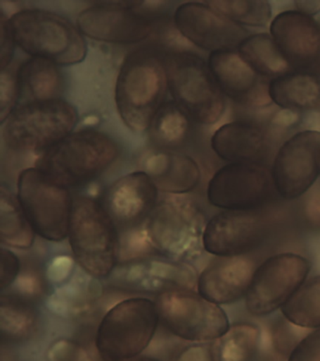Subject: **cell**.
<instances>
[{"label":"cell","mask_w":320,"mask_h":361,"mask_svg":"<svg viewBox=\"0 0 320 361\" xmlns=\"http://www.w3.org/2000/svg\"><path fill=\"white\" fill-rule=\"evenodd\" d=\"M177 30L191 44L210 53L237 49L248 31L206 2H186L174 14Z\"/></svg>","instance_id":"obj_15"},{"label":"cell","mask_w":320,"mask_h":361,"mask_svg":"<svg viewBox=\"0 0 320 361\" xmlns=\"http://www.w3.org/2000/svg\"><path fill=\"white\" fill-rule=\"evenodd\" d=\"M16 197L35 233L41 238L61 242L68 237L74 202L68 188L34 166L19 174Z\"/></svg>","instance_id":"obj_8"},{"label":"cell","mask_w":320,"mask_h":361,"mask_svg":"<svg viewBox=\"0 0 320 361\" xmlns=\"http://www.w3.org/2000/svg\"><path fill=\"white\" fill-rule=\"evenodd\" d=\"M296 10L314 16L320 13V1H296Z\"/></svg>","instance_id":"obj_44"},{"label":"cell","mask_w":320,"mask_h":361,"mask_svg":"<svg viewBox=\"0 0 320 361\" xmlns=\"http://www.w3.org/2000/svg\"><path fill=\"white\" fill-rule=\"evenodd\" d=\"M212 149L227 163H258L266 149L263 130L252 123L234 121L224 123L213 134Z\"/></svg>","instance_id":"obj_23"},{"label":"cell","mask_w":320,"mask_h":361,"mask_svg":"<svg viewBox=\"0 0 320 361\" xmlns=\"http://www.w3.org/2000/svg\"><path fill=\"white\" fill-rule=\"evenodd\" d=\"M271 169L260 163H229L213 174L207 188L210 204L224 211H255L271 197Z\"/></svg>","instance_id":"obj_12"},{"label":"cell","mask_w":320,"mask_h":361,"mask_svg":"<svg viewBox=\"0 0 320 361\" xmlns=\"http://www.w3.org/2000/svg\"><path fill=\"white\" fill-rule=\"evenodd\" d=\"M78 113L63 99L27 102L4 121V140L16 152L44 154L74 133Z\"/></svg>","instance_id":"obj_6"},{"label":"cell","mask_w":320,"mask_h":361,"mask_svg":"<svg viewBox=\"0 0 320 361\" xmlns=\"http://www.w3.org/2000/svg\"><path fill=\"white\" fill-rule=\"evenodd\" d=\"M264 217L255 211H223L207 223L203 248L216 257L244 255L262 241Z\"/></svg>","instance_id":"obj_17"},{"label":"cell","mask_w":320,"mask_h":361,"mask_svg":"<svg viewBox=\"0 0 320 361\" xmlns=\"http://www.w3.org/2000/svg\"><path fill=\"white\" fill-rule=\"evenodd\" d=\"M272 104L281 109L305 111L320 104V76L290 72L269 82Z\"/></svg>","instance_id":"obj_25"},{"label":"cell","mask_w":320,"mask_h":361,"mask_svg":"<svg viewBox=\"0 0 320 361\" xmlns=\"http://www.w3.org/2000/svg\"><path fill=\"white\" fill-rule=\"evenodd\" d=\"M206 3L241 27H264L272 17L271 3L263 0H221Z\"/></svg>","instance_id":"obj_33"},{"label":"cell","mask_w":320,"mask_h":361,"mask_svg":"<svg viewBox=\"0 0 320 361\" xmlns=\"http://www.w3.org/2000/svg\"><path fill=\"white\" fill-rule=\"evenodd\" d=\"M274 189L286 200L302 197L320 176V131L305 130L283 143L271 169Z\"/></svg>","instance_id":"obj_14"},{"label":"cell","mask_w":320,"mask_h":361,"mask_svg":"<svg viewBox=\"0 0 320 361\" xmlns=\"http://www.w3.org/2000/svg\"><path fill=\"white\" fill-rule=\"evenodd\" d=\"M167 89L164 53L145 47L129 54L115 87V103L125 126L134 132L148 131L165 104Z\"/></svg>","instance_id":"obj_1"},{"label":"cell","mask_w":320,"mask_h":361,"mask_svg":"<svg viewBox=\"0 0 320 361\" xmlns=\"http://www.w3.org/2000/svg\"><path fill=\"white\" fill-rule=\"evenodd\" d=\"M157 252L181 261L200 252L206 223L195 202L173 195L158 202L145 225Z\"/></svg>","instance_id":"obj_9"},{"label":"cell","mask_w":320,"mask_h":361,"mask_svg":"<svg viewBox=\"0 0 320 361\" xmlns=\"http://www.w3.org/2000/svg\"><path fill=\"white\" fill-rule=\"evenodd\" d=\"M16 47L32 58L57 65H75L86 59L88 47L77 25L51 11L22 10L9 18Z\"/></svg>","instance_id":"obj_2"},{"label":"cell","mask_w":320,"mask_h":361,"mask_svg":"<svg viewBox=\"0 0 320 361\" xmlns=\"http://www.w3.org/2000/svg\"><path fill=\"white\" fill-rule=\"evenodd\" d=\"M311 262L300 254L269 257L255 271L245 295L250 314L266 316L282 309L310 273Z\"/></svg>","instance_id":"obj_11"},{"label":"cell","mask_w":320,"mask_h":361,"mask_svg":"<svg viewBox=\"0 0 320 361\" xmlns=\"http://www.w3.org/2000/svg\"><path fill=\"white\" fill-rule=\"evenodd\" d=\"M69 242L75 261L97 279L110 276L119 261V237L102 203L81 196L72 202Z\"/></svg>","instance_id":"obj_4"},{"label":"cell","mask_w":320,"mask_h":361,"mask_svg":"<svg viewBox=\"0 0 320 361\" xmlns=\"http://www.w3.org/2000/svg\"><path fill=\"white\" fill-rule=\"evenodd\" d=\"M286 361H320V329L307 333L294 347Z\"/></svg>","instance_id":"obj_37"},{"label":"cell","mask_w":320,"mask_h":361,"mask_svg":"<svg viewBox=\"0 0 320 361\" xmlns=\"http://www.w3.org/2000/svg\"><path fill=\"white\" fill-rule=\"evenodd\" d=\"M75 259L68 255H57L50 259L46 269L47 281L53 285L65 283L74 275Z\"/></svg>","instance_id":"obj_38"},{"label":"cell","mask_w":320,"mask_h":361,"mask_svg":"<svg viewBox=\"0 0 320 361\" xmlns=\"http://www.w3.org/2000/svg\"><path fill=\"white\" fill-rule=\"evenodd\" d=\"M257 267L245 255L215 257L199 276L198 293L215 304L235 303L246 295Z\"/></svg>","instance_id":"obj_20"},{"label":"cell","mask_w":320,"mask_h":361,"mask_svg":"<svg viewBox=\"0 0 320 361\" xmlns=\"http://www.w3.org/2000/svg\"><path fill=\"white\" fill-rule=\"evenodd\" d=\"M191 120L174 101L167 102L154 117L148 134L156 149L173 151L184 145L189 137Z\"/></svg>","instance_id":"obj_28"},{"label":"cell","mask_w":320,"mask_h":361,"mask_svg":"<svg viewBox=\"0 0 320 361\" xmlns=\"http://www.w3.org/2000/svg\"><path fill=\"white\" fill-rule=\"evenodd\" d=\"M18 75L9 68L1 70L0 75V120L1 123L9 118L13 110L16 109L19 97H20Z\"/></svg>","instance_id":"obj_36"},{"label":"cell","mask_w":320,"mask_h":361,"mask_svg":"<svg viewBox=\"0 0 320 361\" xmlns=\"http://www.w3.org/2000/svg\"><path fill=\"white\" fill-rule=\"evenodd\" d=\"M13 285H15V295L27 301L35 300L44 295V282L34 272L21 274Z\"/></svg>","instance_id":"obj_39"},{"label":"cell","mask_w":320,"mask_h":361,"mask_svg":"<svg viewBox=\"0 0 320 361\" xmlns=\"http://www.w3.org/2000/svg\"><path fill=\"white\" fill-rule=\"evenodd\" d=\"M158 188L146 172H132L106 189L103 207L116 227H140L158 204Z\"/></svg>","instance_id":"obj_18"},{"label":"cell","mask_w":320,"mask_h":361,"mask_svg":"<svg viewBox=\"0 0 320 361\" xmlns=\"http://www.w3.org/2000/svg\"><path fill=\"white\" fill-rule=\"evenodd\" d=\"M140 2H103L78 14L77 27L95 41L116 44H139L155 28L153 17L143 13Z\"/></svg>","instance_id":"obj_13"},{"label":"cell","mask_w":320,"mask_h":361,"mask_svg":"<svg viewBox=\"0 0 320 361\" xmlns=\"http://www.w3.org/2000/svg\"><path fill=\"white\" fill-rule=\"evenodd\" d=\"M207 64L221 92L236 103L257 109L272 104L269 81L258 75L237 49L210 53Z\"/></svg>","instance_id":"obj_19"},{"label":"cell","mask_w":320,"mask_h":361,"mask_svg":"<svg viewBox=\"0 0 320 361\" xmlns=\"http://www.w3.org/2000/svg\"><path fill=\"white\" fill-rule=\"evenodd\" d=\"M237 50L244 61L263 78L272 79L294 72L269 33L247 36Z\"/></svg>","instance_id":"obj_27"},{"label":"cell","mask_w":320,"mask_h":361,"mask_svg":"<svg viewBox=\"0 0 320 361\" xmlns=\"http://www.w3.org/2000/svg\"><path fill=\"white\" fill-rule=\"evenodd\" d=\"M119 155L120 147L109 135L81 130L41 154L35 166L66 188H77L103 174Z\"/></svg>","instance_id":"obj_3"},{"label":"cell","mask_w":320,"mask_h":361,"mask_svg":"<svg viewBox=\"0 0 320 361\" xmlns=\"http://www.w3.org/2000/svg\"><path fill=\"white\" fill-rule=\"evenodd\" d=\"M37 327V315L30 301L15 295L0 298V333L2 341L22 343L34 334Z\"/></svg>","instance_id":"obj_29"},{"label":"cell","mask_w":320,"mask_h":361,"mask_svg":"<svg viewBox=\"0 0 320 361\" xmlns=\"http://www.w3.org/2000/svg\"><path fill=\"white\" fill-rule=\"evenodd\" d=\"M20 261L12 251L1 248L0 250V289L12 286L20 274Z\"/></svg>","instance_id":"obj_40"},{"label":"cell","mask_w":320,"mask_h":361,"mask_svg":"<svg viewBox=\"0 0 320 361\" xmlns=\"http://www.w3.org/2000/svg\"><path fill=\"white\" fill-rule=\"evenodd\" d=\"M281 312L286 320L300 329H320V275L306 279Z\"/></svg>","instance_id":"obj_31"},{"label":"cell","mask_w":320,"mask_h":361,"mask_svg":"<svg viewBox=\"0 0 320 361\" xmlns=\"http://www.w3.org/2000/svg\"><path fill=\"white\" fill-rule=\"evenodd\" d=\"M35 231L25 216L18 197L4 186L0 193V239L8 247L29 250L35 240Z\"/></svg>","instance_id":"obj_30"},{"label":"cell","mask_w":320,"mask_h":361,"mask_svg":"<svg viewBox=\"0 0 320 361\" xmlns=\"http://www.w3.org/2000/svg\"><path fill=\"white\" fill-rule=\"evenodd\" d=\"M102 293L98 279L84 271L60 285L46 299V306L58 317L80 318L91 312Z\"/></svg>","instance_id":"obj_24"},{"label":"cell","mask_w":320,"mask_h":361,"mask_svg":"<svg viewBox=\"0 0 320 361\" xmlns=\"http://www.w3.org/2000/svg\"><path fill=\"white\" fill-rule=\"evenodd\" d=\"M260 327L251 323L230 326L219 338L216 361H252L260 349Z\"/></svg>","instance_id":"obj_32"},{"label":"cell","mask_w":320,"mask_h":361,"mask_svg":"<svg viewBox=\"0 0 320 361\" xmlns=\"http://www.w3.org/2000/svg\"><path fill=\"white\" fill-rule=\"evenodd\" d=\"M269 34L294 72L320 76V22L297 10L278 13Z\"/></svg>","instance_id":"obj_16"},{"label":"cell","mask_w":320,"mask_h":361,"mask_svg":"<svg viewBox=\"0 0 320 361\" xmlns=\"http://www.w3.org/2000/svg\"><path fill=\"white\" fill-rule=\"evenodd\" d=\"M120 281L126 286L145 292L171 290H193L198 288V273L192 265L179 261L148 259L131 262L120 270Z\"/></svg>","instance_id":"obj_21"},{"label":"cell","mask_w":320,"mask_h":361,"mask_svg":"<svg viewBox=\"0 0 320 361\" xmlns=\"http://www.w3.org/2000/svg\"><path fill=\"white\" fill-rule=\"evenodd\" d=\"M16 75L21 96L30 98L29 102L60 99L64 81L57 64L32 58L19 67Z\"/></svg>","instance_id":"obj_26"},{"label":"cell","mask_w":320,"mask_h":361,"mask_svg":"<svg viewBox=\"0 0 320 361\" xmlns=\"http://www.w3.org/2000/svg\"><path fill=\"white\" fill-rule=\"evenodd\" d=\"M300 112L296 110L281 109L271 118V124L276 128H291L299 123Z\"/></svg>","instance_id":"obj_43"},{"label":"cell","mask_w":320,"mask_h":361,"mask_svg":"<svg viewBox=\"0 0 320 361\" xmlns=\"http://www.w3.org/2000/svg\"><path fill=\"white\" fill-rule=\"evenodd\" d=\"M122 361H159L157 360H154V358L145 357H136L133 358H129V360H125Z\"/></svg>","instance_id":"obj_45"},{"label":"cell","mask_w":320,"mask_h":361,"mask_svg":"<svg viewBox=\"0 0 320 361\" xmlns=\"http://www.w3.org/2000/svg\"><path fill=\"white\" fill-rule=\"evenodd\" d=\"M168 90L192 121L215 124L224 114V95L207 61L186 51L164 53Z\"/></svg>","instance_id":"obj_5"},{"label":"cell","mask_w":320,"mask_h":361,"mask_svg":"<svg viewBox=\"0 0 320 361\" xmlns=\"http://www.w3.org/2000/svg\"><path fill=\"white\" fill-rule=\"evenodd\" d=\"M141 166L142 171L151 177L158 190L165 193L187 194L200 183V168L186 154L151 149L143 155Z\"/></svg>","instance_id":"obj_22"},{"label":"cell","mask_w":320,"mask_h":361,"mask_svg":"<svg viewBox=\"0 0 320 361\" xmlns=\"http://www.w3.org/2000/svg\"><path fill=\"white\" fill-rule=\"evenodd\" d=\"M46 361H96L82 344L71 338L56 340L47 349Z\"/></svg>","instance_id":"obj_35"},{"label":"cell","mask_w":320,"mask_h":361,"mask_svg":"<svg viewBox=\"0 0 320 361\" xmlns=\"http://www.w3.org/2000/svg\"><path fill=\"white\" fill-rule=\"evenodd\" d=\"M176 361H216L212 347L207 343L191 345L179 355Z\"/></svg>","instance_id":"obj_42"},{"label":"cell","mask_w":320,"mask_h":361,"mask_svg":"<svg viewBox=\"0 0 320 361\" xmlns=\"http://www.w3.org/2000/svg\"><path fill=\"white\" fill-rule=\"evenodd\" d=\"M155 303L164 326L184 340H219L230 327L226 312L193 290H167L159 293Z\"/></svg>","instance_id":"obj_10"},{"label":"cell","mask_w":320,"mask_h":361,"mask_svg":"<svg viewBox=\"0 0 320 361\" xmlns=\"http://www.w3.org/2000/svg\"><path fill=\"white\" fill-rule=\"evenodd\" d=\"M15 42L9 25V18L4 13H0V62L1 70L9 68L13 56Z\"/></svg>","instance_id":"obj_41"},{"label":"cell","mask_w":320,"mask_h":361,"mask_svg":"<svg viewBox=\"0 0 320 361\" xmlns=\"http://www.w3.org/2000/svg\"><path fill=\"white\" fill-rule=\"evenodd\" d=\"M157 252L146 227H137L129 230L122 240H119V259L134 262L143 255Z\"/></svg>","instance_id":"obj_34"},{"label":"cell","mask_w":320,"mask_h":361,"mask_svg":"<svg viewBox=\"0 0 320 361\" xmlns=\"http://www.w3.org/2000/svg\"><path fill=\"white\" fill-rule=\"evenodd\" d=\"M160 321L155 302L125 299L115 305L101 321L96 334L98 352L105 361L139 357L155 335Z\"/></svg>","instance_id":"obj_7"}]
</instances>
